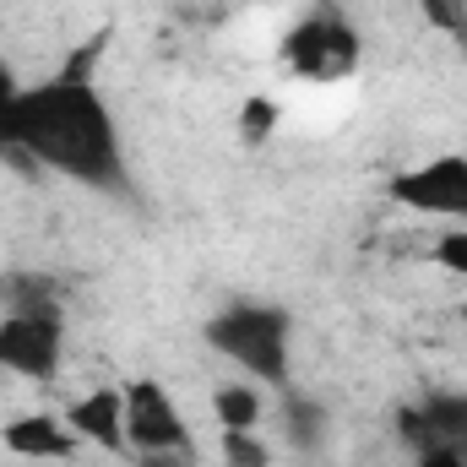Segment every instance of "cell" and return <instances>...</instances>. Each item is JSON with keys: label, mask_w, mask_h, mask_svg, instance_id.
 <instances>
[{"label": "cell", "mask_w": 467, "mask_h": 467, "mask_svg": "<svg viewBox=\"0 0 467 467\" xmlns=\"http://www.w3.org/2000/svg\"><path fill=\"white\" fill-rule=\"evenodd\" d=\"M104 38H93L71 66H60L44 82L16 88L11 104H0V152H16L33 169H49L71 185L125 196L130 191V158L119 119L93 77V55Z\"/></svg>", "instance_id": "6da1fadb"}, {"label": "cell", "mask_w": 467, "mask_h": 467, "mask_svg": "<svg viewBox=\"0 0 467 467\" xmlns=\"http://www.w3.org/2000/svg\"><path fill=\"white\" fill-rule=\"evenodd\" d=\"M277 125H283V104H277L272 93L244 99V104H239V115H234V130H239V141H244V147H266V141L277 136Z\"/></svg>", "instance_id": "7c38bea8"}, {"label": "cell", "mask_w": 467, "mask_h": 467, "mask_svg": "<svg viewBox=\"0 0 467 467\" xmlns=\"http://www.w3.org/2000/svg\"><path fill=\"white\" fill-rule=\"evenodd\" d=\"M430 5H441V0H430Z\"/></svg>", "instance_id": "e0dca14e"}, {"label": "cell", "mask_w": 467, "mask_h": 467, "mask_svg": "<svg viewBox=\"0 0 467 467\" xmlns=\"http://www.w3.org/2000/svg\"><path fill=\"white\" fill-rule=\"evenodd\" d=\"M213 413H218V430H255L261 424V386L255 380H223L213 391Z\"/></svg>", "instance_id": "30bf717a"}, {"label": "cell", "mask_w": 467, "mask_h": 467, "mask_svg": "<svg viewBox=\"0 0 467 467\" xmlns=\"http://www.w3.org/2000/svg\"><path fill=\"white\" fill-rule=\"evenodd\" d=\"M66 353V310L44 283H5L0 310V369L16 380H55Z\"/></svg>", "instance_id": "277c9868"}, {"label": "cell", "mask_w": 467, "mask_h": 467, "mask_svg": "<svg viewBox=\"0 0 467 467\" xmlns=\"http://www.w3.org/2000/svg\"><path fill=\"white\" fill-rule=\"evenodd\" d=\"M462 316H467V310H462Z\"/></svg>", "instance_id": "ac0fdd59"}, {"label": "cell", "mask_w": 467, "mask_h": 467, "mask_svg": "<svg viewBox=\"0 0 467 467\" xmlns=\"http://www.w3.org/2000/svg\"><path fill=\"white\" fill-rule=\"evenodd\" d=\"M430 446H446L451 457L467 462V391H435L430 402H419Z\"/></svg>", "instance_id": "9c48e42d"}, {"label": "cell", "mask_w": 467, "mask_h": 467, "mask_svg": "<svg viewBox=\"0 0 467 467\" xmlns=\"http://www.w3.org/2000/svg\"><path fill=\"white\" fill-rule=\"evenodd\" d=\"M218 451L229 467H272V446L255 430H218Z\"/></svg>", "instance_id": "4fadbf2b"}, {"label": "cell", "mask_w": 467, "mask_h": 467, "mask_svg": "<svg viewBox=\"0 0 467 467\" xmlns=\"http://www.w3.org/2000/svg\"><path fill=\"white\" fill-rule=\"evenodd\" d=\"M207 348L223 364H234L255 386L288 391V364H294V316L266 299H234L202 327Z\"/></svg>", "instance_id": "7a4b0ae2"}, {"label": "cell", "mask_w": 467, "mask_h": 467, "mask_svg": "<svg viewBox=\"0 0 467 467\" xmlns=\"http://www.w3.org/2000/svg\"><path fill=\"white\" fill-rule=\"evenodd\" d=\"M125 446L136 451H196V435L174 402V391L152 375H136L125 386Z\"/></svg>", "instance_id": "8992f818"}, {"label": "cell", "mask_w": 467, "mask_h": 467, "mask_svg": "<svg viewBox=\"0 0 467 467\" xmlns=\"http://www.w3.org/2000/svg\"><path fill=\"white\" fill-rule=\"evenodd\" d=\"M66 424L77 430L82 446H99V451H115L125 457V386H93L82 391L71 408H66Z\"/></svg>", "instance_id": "52a82bcc"}, {"label": "cell", "mask_w": 467, "mask_h": 467, "mask_svg": "<svg viewBox=\"0 0 467 467\" xmlns=\"http://www.w3.org/2000/svg\"><path fill=\"white\" fill-rule=\"evenodd\" d=\"M0 446L11 457H27V462H66L82 451L77 430L66 424V413H22L0 430Z\"/></svg>", "instance_id": "ba28073f"}, {"label": "cell", "mask_w": 467, "mask_h": 467, "mask_svg": "<svg viewBox=\"0 0 467 467\" xmlns=\"http://www.w3.org/2000/svg\"><path fill=\"white\" fill-rule=\"evenodd\" d=\"M16 88H22V82H16V71L0 60V104H11V99H16Z\"/></svg>", "instance_id": "2e32d148"}, {"label": "cell", "mask_w": 467, "mask_h": 467, "mask_svg": "<svg viewBox=\"0 0 467 467\" xmlns=\"http://www.w3.org/2000/svg\"><path fill=\"white\" fill-rule=\"evenodd\" d=\"M136 467H196V451H136Z\"/></svg>", "instance_id": "9a60e30c"}, {"label": "cell", "mask_w": 467, "mask_h": 467, "mask_svg": "<svg viewBox=\"0 0 467 467\" xmlns=\"http://www.w3.org/2000/svg\"><path fill=\"white\" fill-rule=\"evenodd\" d=\"M283 435H288V446H299V451H316L321 441H327V408L321 402H310V397H283Z\"/></svg>", "instance_id": "8fae6325"}, {"label": "cell", "mask_w": 467, "mask_h": 467, "mask_svg": "<svg viewBox=\"0 0 467 467\" xmlns=\"http://www.w3.org/2000/svg\"><path fill=\"white\" fill-rule=\"evenodd\" d=\"M430 261H435L441 272H451V277H467V223H451V229L441 234V239L430 244Z\"/></svg>", "instance_id": "5bb4252c"}, {"label": "cell", "mask_w": 467, "mask_h": 467, "mask_svg": "<svg viewBox=\"0 0 467 467\" xmlns=\"http://www.w3.org/2000/svg\"><path fill=\"white\" fill-rule=\"evenodd\" d=\"M386 191L397 207H408L419 218L467 223V152H435L413 169H397Z\"/></svg>", "instance_id": "5b68a950"}, {"label": "cell", "mask_w": 467, "mask_h": 467, "mask_svg": "<svg viewBox=\"0 0 467 467\" xmlns=\"http://www.w3.org/2000/svg\"><path fill=\"white\" fill-rule=\"evenodd\" d=\"M277 60L294 82H310V88H337L358 77L364 66V33L353 27V16L337 0H321L310 11H299L283 38H277Z\"/></svg>", "instance_id": "3957f363"}]
</instances>
